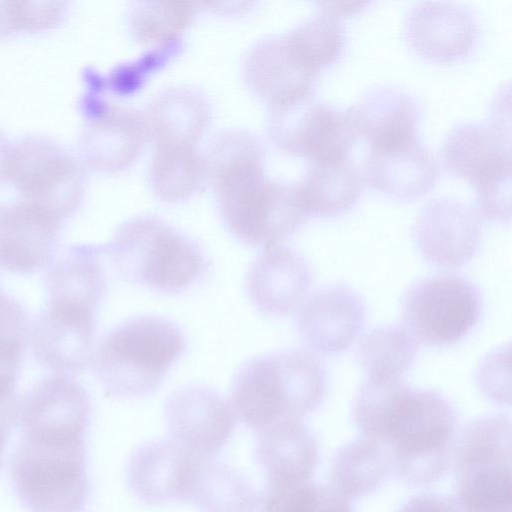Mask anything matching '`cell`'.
<instances>
[{
    "mask_svg": "<svg viewBox=\"0 0 512 512\" xmlns=\"http://www.w3.org/2000/svg\"><path fill=\"white\" fill-rule=\"evenodd\" d=\"M62 221L23 200L0 205V268L19 274L44 269L54 258Z\"/></svg>",
    "mask_w": 512,
    "mask_h": 512,
    "instance_id": "d6986e66",
    "label": "cell"
},
{
    "mask_svg": "<svg viewBox=\"0 0 512 512\" xmlns=\"http://www.w3.org/2000/svg\"><path fill=\"white\" fill-rule=\"evenodd\" d=\"M10 464L12 489L29 512H85L88 429L22 426Z\"/></svg>",
    "mask_w": 512,
    "mask_h": 512,
    "instance_id": "3957f363",
    "label": "cell"
},
{
    "mask_svg": "<svg viewBox=\"0 0 512 512\" xmlns=\"http://www.w3.org/2000/svg\"><path fill=\"white\" fill-rule=\"evenodd\" d=\"M7 175L28 202L63 221L78 207L83 179L76 161L56 143L30 138L10 148Z\"/></svg>",
    "mask_w": 512,
    "mask_h": 512,
    "instance_id": "9c48e42d",
    "label": "cell"
},
{
    "mask_svg": "<svg viewBox=\"0 0 512 512\" xmlns=\"http://www.w3.org/2000/svg\"><path fill=\"white\" fill-rule=\"evenodd\" d=\"M86 109L92 117L82 139L87 161L98 169L106 170L118 169L130 163L144 138V121L139 114L97 103H92Z\"/></svg>",
    "mask_w": 512,
    "mask_h": 512,
    "instance_id": "cb8c5ba5",
    "label": "cell"
},
{
    "mask_svg": "<svg viewBox=\"0 0 512 512\" xmlns=\"http://www.w3.org/2000/svg\"><path fill=\"white\" fill-rule=\"evenodd\" d=\"M481 236L482 220L476 210L450 197L427 201L412 227V238L422 257L442 269L469 263L479 249Z\"/></svg>",
    "mask_w": 512,
    "mask_h": 512,
    "instance_id": "7c38bea8",
    "label": "cell"
},
{
    "mask_svg": "<svg viewBox=\"0 0 512 512\" xmlns=\"http://www.w3.org/2000/svg\"><path fill=\"white\" fill-rule=\"evenodd\" d=\"M192 15L189 3L142 2L132 11V30L140 41L171 40Z\"/></svg>",
    "mask_w": 512,
    "mask_h": 512,
    "instance_id": "836d02e7",
    "label": "cell"
},
{
    "mask_svg": "<svg viewBox=\"0 0 512 512\" xmlns=\"http://www.w3.org/2000/svg\"><path fill=\"white\" fill-rule=\"evenodd\" d=\"M255 457L268 486L311 481L318 464V446L301 420H283L257 432Z\"/></svg>",
    "mask_w": 512,
    "mask_h": 512,
    "instance_id": "603a6c76",
    "label": "cell"
},
{
    "mask_svg": "<svg viewBox=\"0 0 512 512\" xmlns=\"http://www.w3.org/2000/svg\"><path fill=\"white\" fill-rule=\"evenodd\" d=\"M270 129L279 148L311 161L347 158L357 138L347 112L313 94L273 105Z\"/></svg>",
    "mask_w": 512,
    "mask_h": 512,
    "instance_id": "30bf717a",
    "label": "cell"
},
{
    "mask_svg": "<svg viewBox=\"0 0 512 512\" xmlns=\"http://www.w3.org/2000/svg\"><path fill=\"white\" fill-rule=\"evenodd\" d=\"M365 304L352 288L335 284L313 293L300 308L297 328L312 351L337 355L357 339L365 324Z\"/></svg>",
    "mask_w": 512,
    "mask_h": 512,
    "instance_id": "9a60e30c",
    "label": "cell"
},
{
    "mask_svg": "<svg viewBox=\"0 0 512 512\" xmlns=\"http://www.w3.org/2000/svg\"><path fill=\"white\" fill-rule=\"evenodd\" d=\"M457 502L465 512H511V420L488 414L470 421L454 452Z\"/></svg>",
    "mask_w": 512,
    "mask_h": 512,
    "instance_id": "52a82bcc",
    "label": "cell"
},
{
    "mask_svg": "<svg viewBox=\"0 0 512 512\" xmlns=\"http://www.w3.org/2000/svg\"><path fill=\"white\" fill-rule=\"evenodd\" d=\"M509 351V347H503L487 355L475 374L481 393L502 405L510 403Z\"/></svg>",
    "mask_w": 512,
    "mask_h": 512,
    "instance_id": "d590c367",
    "label": "cell"
},
{
    "mask_svg": "<svg viewBox=\"0 0 512 512\" xmlns=\"http://www.w3.org/2000/svg\"><path fill=\"white\" fill-rule=\"evenodd\" d=\"M104 246L79 244L69 247L49 268L45 287L48 301L96 312L106 291L100 262Z\"/></svg>",
    "mask_w": 512,
    "mask_h": 512,
    "instance_id": "d4e9b609",
    "label": "cell"
},
{
    "mask_svg": "<svg viewBox=\"0 0 512 512\" xmlns=\"http://www.w3.org/2000/svg\"><path fill=\"white\" fill-rule=\"evenodd\" d=\"M476 212L481 219L509 222L511 218V173L474 187Z\"/></svg>",
    "mask_w": 512,
    "mask_h": 512,
    "instance_id": "8d00e7d4",
    "label": "cell"
},
{
    "mask_svg": "<svg viewBox=\"0 0 512 512\" xmlns=\"http://www.w3.org/2000/svg\"><path fill=\"white\" fill-rule=\"evenodd\" d=\"M440 154L448 172L475 187L511 173L510 128L498 118L458 123L445 136Z\"/></svg>",
    "mask_w": 512,
    "mask_h": 512,
    "instance_id": "2e32d148",
    "label": "cell"
},
{
    "mask_svg": "<svg viewBox=\"0 0 512 512\" xmlns=\"http://www.w3.org/2000/svg\"><path fill=\"white\" fill-rule=\"evenodd\" d=\"M186 346L185 334L175 322L136 316L102 337L93 352L92 369L108 396L144 397L159 388Z\"/></svg>",
    "mask_w": 512,
    "mask_h": 512,
    "instance_id": "5b68a950",
    "label": "cell"
},
{
    "mask_svg": "<svg viewBox=\"0 0 512 512\" xmlns=\"http://www.w3.org/2000/svg\"><path fill=\"white\" fill-rule=\"evenodd\" d=\"M257 505L260 512H353L350 499L333 486L311 481L268 486Z\"/></svg>",
    "mask_w": 512,
    "mask_h": 512,
    "instance_id": "d6a6232c",
    "label": "cell"
},
{
    "mask_svg": "<svg viewBox=\"0 0 512 512\" xmlns=\"http://www.w3.org/2000/svg\"><path fill=\"white\" fill-rule=\"evenodd\" d=\"M245 66L250 86L272 106L314 93L318 72L303 59L288 34L259 42Z\"/></svg>",
    "mask_w": 512,
    "mask_h": 512,
    "instance_id": "ffe728a7",
    "label": "cell"
},
{
    "mask_svg": "<svg viewBox=\"0 0 512 512\" xmlns=\"http://www.w3.org/2000/svg\"><path fill=\"white\" fill-rule=\"evenodd\" d=\"M171 439L199 458H212L227 443L236 424L231 404L199 384L175 389L164 404Z\"/></svg>",
    "mask_w": 512,
    "mask_h": 512,
    "instance_id": "8fae6325",
    "label": "cell"
},
{
    "mask_svg": "<svg viewBox=\"0 0 512 512\" xmlns=\"http://www.w3.org/2000/svg\"><path fill=\"white\" fill-rule=\"evenodd\" d=\"M104 253L125 281L161 293L188 289L209 265L194 239L150 215L123 223L104 246Z\"/></svg>",
    "mask_w": 512,
    "mask_h": 512,
    "instance_id": "8992f818",
    "label": "cell"
},
{
    "mask_svg": "<svg viewBox=\"0 0 512 512\" xmlns=\"http://www.w3.org/2000/svg\"><path fill=\"white\" fill-rule=\"evenodd\" d=\"M419 342L401 324L378 326L357 344L355 359L368 379L399 380L414 364Z\"/></svg>",
    "mask_w": 512,
    "mask_h": 512,
    "instance_id": "f1b7e54d",
    "label": "cell"
},
{
    "mask_svg": "<svg viewBox=\"0 0 512 512\" xmlns=\"http://www.w3.org/2000/svg\"><path fill=\"white\" fill-rule=\"evenodd\" d=\"M156 147L150 170L155 193L166 202L189 197L197 189L204 168L193 147Z\"/></svg>",
    "mask_w": 512,
    "mask_h": 512,
    "instance_id": "1f68e13d",
    "label": "cell"
},
{
    "mask_svg": "<svg viewBox=\"0 0 512 512\" xmlns=\"http://www.w3.org/2000/svg\"><path fill=\"white\" fill-rule=\"evenodd\" d=\"M313 281L308 262L294 250L265 247L246 274V291L263 314L280 317L293 313L304 301Z\"/></svg>",
    "mask_w": 512,
    "mask_h": 512,
    "instance_id": "ac0fdd59",
    "label": "cell"
},
{
    "mask_svg": "<svg viewBox=\"0 0 512 512\" xmlns=\"http://www.w3.org/2000/svg\"><path fill=\"white\" fill-rule=\"evenodd\" d=\"M198 459L172 439L143 443L128 461L129 488L148 505L189 502Z\"/></svg>",
    "mask_w": 512,
    "mask_h": 512,
    "instance_id": "e0dca14e",
    "label": "cell"
},
{
    "mask_svg": "<svg viewBox=\"0 0 512 512\" xmlns=\"http://www.w3.org/2000/svg\"><path fill=\"white\" fill-rule=\"evenodd\" d=\"M327 372L315 353L290 348L247 360L231 386L236 417L258 432L283 420H301L323 401Z\"/></svg>",
    "mask_w": 512,
    "mask_h": 512,
    "instance_id": "277c9868",
    "label": "cell"
},
{
    "mask_svg": "<svg viewBox=\"0 0 512 512\" xmlns=\"http://www.w3.org/2000/svg\"><path fill=\"white\" fill-rule=\"evenodd\" d=\"M18 410L0 412V470L12 429L17 425Z\"/></svg>",
    "mask_w": 512,
    "mask_h": 512,
    "instance_id": "b9f144b4",
    "label": "cell"
},
{
    "mask_svg": "<svg viewBox=\"0 0 512 512\" xmlns=\"http://www.w3.org/2000/svg\"><path fill=\"white\" fill-rule=\"evenodd\" d=\"M189 502L200 512H254L258 500L249 482L233 467L199 458Z\"/></svg>",
    "mask_w": 512,
    "mask_h": 512,
    "instance_id": "83f0119b",
    "label": "cell"
},
{
    "mask_svg": "<svg viewBox=\"0 0 512 512\" xmlns=\"http://www.w3.org/2000/svg\"><path fill=\"white\" fill-rule=\"evenodd\" d=\"M479 26L473 11L450 1H421L408 10L403 36L414 53L439 63L467 57L478 41Z\"/></svg>",
    "mask_w": 512,
    "mask_h": 512,
    "instance_id": "5bb4252c",
    "label": "cell"
},
{
    "mask_svg": "<svg viewBox=\"0 0 512 512\" xmlns=\"http://www.w3.org/2000/svg\"><path fill=\"white\" fill-rule=\"evenodd\" d=\"M299 186L309 217L332 218L355 205L364 176L348 157L311 161Z\"/></svg>",
    "mask_w": 512,
    "mask_h": 512,
    "instance_id": "484cf974",
    "label": "cell"
},
{
    "mask_svg": "<svg viewBox=\"0 0 512 512\" xmlns=\"http://www.w3.org/2000/svg\"><path fill=\"white\" fill-rule=\"evenodd\" d=\"M479 288L453 274L426 277L411 284L401 301L404 326L420 343L443 347L465 338L479 321Z\"/></svg>",
    "mask_w": 512,
    "mask_h": 512,
    "instance_id": "ba28073f",
    "label": "cell"
},
{
    "mask_svg": "<svg viewBox=\"0 0 512 512\" xmlns=\"http://www.w3.org/2000/svg\"><path fill=\"white\" fill-rule=\"evenodd\" d=\"M364 179L374 189L403 201L427 194L435 185L438 165L417 138L370 148L365 160Z\"/></svg>",
    "mask_w": 512,
    "mask_h": 512,
    "instance_id": "44dd1931",
    "label": "cell"
},
{
    "mask_svg": "<svg viewBox=\"0 0 512 512\" xmlns=\"http://www.w3.org/2000/svg\"><path fill=\"white\" fill-rule=\"evenodd\" d=\"M95 331L96 312L47 302L30 324L29 340L40 365L71 377L90 364Z\"/></svg>",
    "mask_w": 512,
    "mask_h": 512,
    "instance_id": "4fadbf2b",
    "label": "cell"
},
{
    "mask_svg": "<svg viewBox=\"0 0 512 512\" xmlns=\"http://www.w3.org/2000/svg\"><path fill=\"white\" fill-rule=\"evenodd\" d=\"M30 324L24 308L0 289V349L24 352Z\"/></svg>",
    "mask_w": 512,
    "mask_h": 512,
    "instance_id": "74e56055",
    "label": "cell"
},
{
    "mask_svg": "<svg viewBox=\"0 0 512 512\" xmlns=\"http://www.w3.org/2000/svg\"><path fill=\"white\" fill-rule=\"evenodd\" d=\"M208 121L203 98L187 89H173L155 100L151 124L156 145L193 147Z\"/></svg>",
    "mask_w": 512,
    "mask_h": 512,
    "instance_id": "f546056e",
    "label": "cell"
},
{
    "mask_svg": "<svg viewBox=\"0 0 512 512\" xmlns=\"http://www.w3.org/2000/svg\"><path fill=\"white\" fill-rule=\"evenodd\" d=\"M10 148L4 143L3 138L0 136V175L5 174V165Z\"/></svg>",
    "mask_w": 512,
    "mask_h": 512,
    "instance_id": "7bdbcfd3",
    "label": "cell"
},
{
    "mask_svg": "<svg viewBox=\"0 0 512 512\" xmlns=\"http://www.w3.org/2000/svg\"><path fill=\"white\" fill-rule=\"evenodd\" d=\"M23 352L0 349V412L18 408L15 388Z\"/></svg>",
    "mask_w": 512,
    "mask_h": 512,
    "instance_id": "f35d334b",
    "label": "cell"
},
{
    "mask_svg": "<svg viewBox=\"0 0 512 512\" xmlns=\"http://www.w3.org/2000/svg\"><path fill=\"white\" fill-rule=\"evenodd\" d=\"M399 512H465L457 500L439 494H420L408 500Z\"/></svg>",
    "mask_w": 512,
    "mask_h": 512,
    "instance_id": "ab89813d",
    "label": "cell"
},
{
    "mask_svg": "<svg viewBox=\"0 0 512 512\" xmlns=\"http://www.w3.org/2000/svg\"><path fill=\"white\" fill-rule=\"evenodd\" d=\"M287 34L303 59L318 73L338 62L347 45L342 18L320 7Z\"/></svg>",
    "mask_w": 512,
    "mask_h": 512,
    "instance_id": "4dcf8cb0",
    "label": "cell"
},
{
    "mask_svg": "<svg viewBox=\"0 0 512 512\" xmlns=\"http://www.w3.org/2000/svg\"><path fill=\"white\" fill-rule=\"evenodd\" d=\"M392 472L389 454L379 442L363 437L340 447L330 467L331 486L350 498L377 489Z\"/></svg>",
    "mask_w": 512,
    "mask_h": 512,
    "instance_id": "4316f807",
    "label": "cell"
},
{
    "mask_svg": "<svg viewBox=\"0 0 512 512\" xmlns=\"http://www.w3.org/2000/svg\"><path fill=\"white\" fill-rule=\"evenodd\" d=\"M318 7L331 14L344 18L361 12L370 4L368 1H320Z\"/></svg>",
    "mask_w": 512,
    "mask_h": 512,
    "instance_id": "60d3db41",
    "label": "cell"
},
{
    "mask_svg": "<svg viewBox=\"0 0 512 512\" xmlns=\"http://www.w3.org/2000/svg\"><path fill=\"white\" fill-rule=\"evenodd\" d=\"M64 12L62 2H0V37L16 31L49 29Z\"/></svg>",
    "mask_w": 512,
    "mask_h": 512,
    "instance_id": "e575fe53",
    "label": "cell"
},
{
    "mask_svg": "<svg viewBox=\"0 0 512 512\" xmlns=\"http://www.w3.org/2000/svg\"><path fill=\"white\" fill-rule=\"evenodd\" d=\"M346 112L356 134L365 138L370 148L416 137L421 118L415 96L394 85L369 88Z\"/></svg>",
    "mask_w": 512,
    "mask_h": 512,
    "instance_id": "7402d4cb",
    "label": "cell"
},
{
    "mask_svg": "<svg viewBox=\"0 0 512 512\" xmlns=\"http://www.w3.org/2000/svg\"><path fill=\"white\" fill-rule=\"evenodd\" d=\"M352 418L364 437L384 446L392 472L408 485L438 481L453 461L458 413L436 390L366 378L353 397Z\"/></svg>",
    "mask_w": 512,
    "mask_h": 512,
    "instance_id": "6da1fadb",
    "label": "cell"
},
{
    "mask_svg": "<svg viewBox=\"0 0 512 512\" xmlns=\"http://www.w3.org/2000/svg\"><path fill=\"white\" fill-rule=\"evenodd\" d=\"M208 160L222 219L241 242L275 245L309 217L299 184L265 176L260 147L250 135L227 133L215 143Z\"/></svg>",
    "mask_w": 512,
    "mask_h": 512,
    "instance_id": "7a4b0ae2",
    "label": "cell"
}]
</instances>
